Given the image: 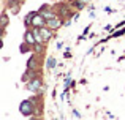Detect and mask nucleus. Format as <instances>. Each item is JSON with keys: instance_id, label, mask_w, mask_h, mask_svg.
Returning <instances> with one entry per match:
<instances>
[{"instance_id": "8", "label": "nucleus", "mask_w": 125, "mask_h": 120, "mask_svg": "<svg viewBox=\"0 0 125 120\" xmlns=\"http://www.w3.org/2000/svg\"><path fill=\"white\" fill-rule=\"evenodd\" d=\"M37 14V11H32V13H29V16L27 18H25V25H27V27H32V19H33V16Z\"/></svg>"}, {"instance_id": "14", "label": "nucleus", "mask_w": 125, "mask_h": 120, "mask_svg": "<svg viewBox=\"0 0 125 120\" xmlns=\"http://www.w3.org/2000/svg\"><path fill=\"white\" fill-rule=\"evenodd\" d=\"M19 0H8V6H13V5H18Z\"/></svg>"}, {"instance_id": "4", "label": "nucleus", "mask_w": 125, "mask_h": 120, "mask_svg": "<svg viewBox=\"0 0 125 120\" xmlns=\"http://www.w3.org/2000/svg\"><path fill=\"white\" fill-rule=\"evenodd\" d=\"M46 25H48V27H51L52 30H57V28H59V27H60V25H62V19L55 16V18L49 19V21L46 22Z\"/></svg>"}, {"instance_id": "1", "label": "nucleus", "mask_w": 125, "mask_h": 120, "mask_svg": "<svg viewBox=\"0 0 125 120\" xmlns=\"http://www.w3.org/2000/svg\"><path fill=\"white\" fill-rule=\"evenodd\" d=\"M19 112L22 115H30L32 112H35V106H33V100H25L19 104Z\"/></svg>"}, {"instance_id": "3", "label": "nucleus", "mask_w": 125, "mask_h": 120, "mask_svg": "<svg viewBox=\"0 0 125 120\" xmlns=\"http://www.w3.org/2000/svg\"><path fill=\"white\" fill-rule=\"evenodd\" d=\"M40 30H41V35H43V38H44V43L46 41H49L52 37H54V33H52V28L51 27H48V25H44V27H40Z\"/></svg>"}, {"instance_id": "13", "label": "nucleus", "mask_w": 125, "mask_h": 120, "mask_svg": "<svg viewBox=\"0 0 125 120\" xmlns=\"http://www.w3.org/2000/svg\"><path fill=\"white\" fill-rule=\"evenodd\" d=\"M125 33V30H117L116 33H113V37H120V35H124Z\"/></svg>"}, {"instance_id": "15", "label": "nucleus", "mask_w": 125, "mask_h": 120, "mask_svg": "<svg viewBox=\"0 0 125 120\" xmlns=\"http://www.w3.org/2000/svg\"><path fill=\"white\" fill-rule=\"evenodd\" d=\"M73 117H76V119H81V114H79V112L76 111V109L73 111Z\"/></svg>"}, {"instance_id": "2", "label": "nucleus", "mask_w": 125, "mask_h": 120, "mask_svg": "<svg viewBox=\"0 0 125 120\" xmlns=\"http://www.w3.org/2000/svg\"><path fill=\"white\" fill-rule=\"evenodd\" d=\"M44 25H46V19L41 16V13L35 14L33 19H32V27H44Z\"/></svg>"}, {"instance_id": "6", "label": "nucleus", "mask_w": 125, "mask_h": 120, "mask_svg": "<svg viewBox=\"0 0 125 120\" xmlns=\"http://www.w3.org/2000/svg\"><path fill=\"white\" fill-rule=\"evenodd\" d=\"M40 13H41V16H43V18L46 19V22H48L49 19H52V18H55V16H57L54 11H52V9H46V8H43Z\"/></svg>"}, {"instance_id": "10", "label": "nucleus", "mask_w": 125, "mask_h": 120, "mask_svg": "<svg viewBox=\"0 0 125 120\" xmlns=\"http://www.w3.org/2000/svg\"><path fill=\"white\" fill-rule=\"evenodd\" d=\"M35 62H37L35 55L30 57V60H29V63H27V68H29V70H33V68H35Z\"/></svg>"}, {"instance_id": "11", "label": "nucleus", "mask_w": 125, "mask_h": 120, "mask_svg": "<svg viewBox=\"0 0 125 120\" xmlns=\"http://www.w3.org/2000/svg\"><path fill=\"white\" fill-rule=\"evenodd\" d=\"M6 25H8V16L3 13V14H2V27L6 28Z\"/></svg>"}, {"instance_id": "5", "label": "nucleus", "mask_w": 125, "mask_h": 120, "mask_svg": "<svg viewBox=\"0 0 125 120\" xmlns=\"http://www.w3.org/2000/svg\"><path fill=\"white\" fill-rule=\"evenodd\" d=\"M27 89L32 90V92H38V90L41 89V81L38 79V77H33V81L27 85Z\"/></svg>"}, {"instance_id": "12", "label": "nucleus", "mask_w": 125, "mask_h": 120, "mask_svg": "<svg viewBox=\"0 0 125 120\" xmlns=\"http://www.w3.org/2000/svg\"><path fill=\"white\" fill-rule=\"evenodd\" d=\"M18 9H19V5L11 6V13H13V14H18Z\"/></svg>"}, {"instance_id": "16", "label": "nucleus", "mask_w": 125, "mask_h": 120, "mask_svg": "<svg viewBox=\"0 0 125 120\" xmlns=\"http://www.w3.org/2000/svg\"><path fill=\"white\" fill-rule=\"evenodd\" d=\"M104 11H106V13H108V14H111V13H113V9H111V8H109V6H106V8H104Z\"/></svg>"}, {"instance_id": "7", "label": "nucleus", "mask_w": 125, "mask_h": 120, "mask_svg": "<svg viewBox=\"0 0 125 120\" xmlns=\"http://www.w3.org/2000/svg\"><path fill=\"white\" fill-rule=\"evenodd\" d=\"M25 43L27 44H35L37 43V38H35V35H33V30L25 32Z\"/></svg>"}, {"instance_id": "18", "label": "nucleus", "mask_w": 125, "mask_h": 120, "mask_svg": "<svg viewBox=\"0 0 125 120\" xmlns=\"http://www.w3.org/2000/svg\"><path fill=\"white\" fill-rule=\"evenodd\" d=\"M74 2H79V3H84L85 5V3H89V0H74Z\"/></svg>"}, {"instance_id": "17", "label": "nucleus", "mask_w": 125, "mask_h": 120, "mask_svg": "<svg viewBox=\"0 0 125 120\" xmlns=\"http://www.w3.org/2000/svg\"><path fill=\"white\" fill-rule=\"evenodd\" d=\"M62 47H63V43H62V41H59V43H57V49H62Z\"/></svg>"}, {"instance_id": "9", "label": "nucleus", "mask_w": 125, "mask_h": 120, "mask_svg": "<svg viewBox=\"0 0 125 120\" xmlns=\"http://www.w3.org/2000/svg\"><path fill=\"white\" fill-rule=\"evenodd\" d=\"M55 65H57V62H55V59H54V57H49V59L46 60V66H48L49 70L55 68Z\"/></svg>"}]
</instances>
